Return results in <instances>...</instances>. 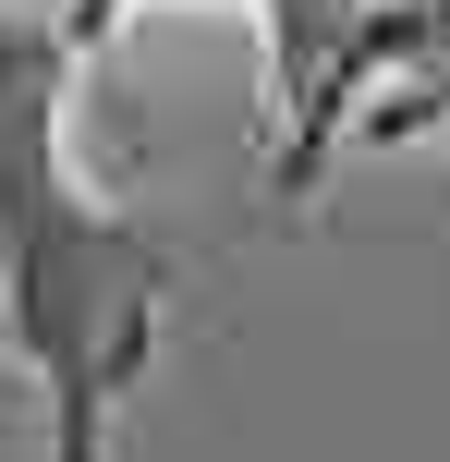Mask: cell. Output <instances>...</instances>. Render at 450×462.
Instances as JSON below:
<instances>
[{
	"mask_svg": "<svg viewBox=\"0 0 450 462\" xmlns=\"http://www.w3.org/2000/svg\"><path fill=\"white\" fill-rule=\"evenodd\" d=\"M170 244L73 159V37L49 0H0V328L24 353L49 462H110L122 402L159 365Z\"/></svg>",
	"mask_w": 450,
	"mask_h": 462,
	"instance_id": "cell-1",
	"label": "cell"
}]
</instances>
